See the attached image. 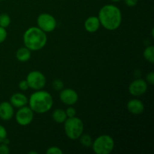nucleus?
Masks as SVG:
<instances>
[{
  "mask_svg": "<svg viewBox=\"0 0 154 154\" xmlns=\"http://www.w3.org/2000/svg\"><path fill=\"white\" fill-rule=\"evenodd\" d=\"M26 81L29 87L35 90H42L46 84V78L45 75L38 71L29 72L26 77Z\"/></svg>",
  "mask_w": 154,
  "mask_h": 154,
  "instance_id": "nucleus-6",
  "label": "nucleus"
},
{
  "mask_svg": "<svg viewBox=\"0 0 154 154\" xmlns=\"http://www.w3.org/2000/svg\"><path fill=\"white\" fill-rule=\"evenodd\" d=\"M34 114L33 111L30 108L23 106L20 108L16 114V120L20 126H28L32 121Z\"/></svg>",
  "mask_w": 154,
  "mask_h": 154,
  "instance_id": "nucleus-8",
  "label": "nucleus"
},
{
  "mask_svg": "<svg viewBox=\"0 0 154 154\" xmlns=\"http://www.w3.org/2000/svg\"><path fill=\"white\" fill-rule=\"evenodd\" d=\"M7 138V131L3 126L0 125V143L2 142Z\"/></svg>",
  "mask_w": 154,
  "mask_h": 154,
  "instance_id": "nucleus-22",
  "label": "nucleus"
},
{
  "mask_svg": "<svg viewBox=\"0 0 154 154\" xmlns=\"http://www.w3.org/2000/svg\"><path fill=\"white\" fill-rule=\"evenodd\" d=\"M10 103L15 108H22L28 103V99L24 94L20 93H14L10 99Z\"/></svg>",
  "mask_w": 154,
  "mask_h": 154,
  "instance_id": "nucleus-13",
  "label": "nucleus"
},
{
  "mask_svg": "<svg viewBox=\"0 0 154 154\" xmlns=\"http://www.w3.org/2000/svg\"><path fill=\"white\" fill-rule=\"evenodd\" d=\"M54 101L48 92L38 90L29 98V108L37 114H45L52 108Z\"/></svg>",
  "mask_w": 154,
  "mask_h": 154,
  "instance_id": "nucleus-3",
  "label": "nucleus"
},
{
  "mask_svg": "<svg viewBox=\"0 0 154 154\" xmlns=\"http://www.w3.org/2000/svg\"><path fill=\"white\" fill-rule=\"evenodd\" d=\"M124 2L129 7H133L138 3V0H124Z\"/></svg>",
  "mask_w": 154,
  "mask_h": 154,
  "instance_id": "nucleus-28",
  "label": "nucleus"
},
{
  "mask_svg": "<svg viewBox=\"0 0 154 154\" xmlns=\"http://www.w3.org/2000/svg\"><path fill=\"white\" fill-rule=\"evenodd\" d=\"M100 22L97 17H90L86 20L84 23L85 29L89 32H95L99 29Z\"/></svg>",
  "mask_w": 154,
  "mask_h": 154,
  "instance_id": "nucleus-14",
  "label": "nucleus"
},
{
  "mask_svg": "<svg viewBox=\"0 0 154 154\" xmlns=\"http://www.w3.org/2000/svg\"><path fill=\"white\" fill-rule=\"evenodd\" d=\"M60 99L62 102L68 105H75L78 99V95L72 89H65L60 94Z\"/></svg>",
  "mask_w": 154,
  "mask_h": 154,
  "instance_id": "nucleus-10",
  "label": "nucleus"
},
{
  "mask_svg": "<svg viewBox=\"0 0 154 154\" xmlns=\"http://www.w3.org/2000/svg\"><path fill=\"white\" fill-rule=\"evenodd\" d=\"M52 117L55 122L58 123H63L67 119V115L64 110L57 109L54 111L52 114Z\"/></svg>",
  "mask_w": 154,
  "mask_h": 154,
  "instance_id": "nucleus-16",
  "label": "nucleus"
},
{
  "mask_svg": "<svg viewBox=\"0 0 154 154\" xmlns=\"http://www.w3.org/2000/svg\"><path fill=\"white\" fill-rule=\"evenodd\" d=\"M47 154H62L63 151L58 147H51L46 151Z\"/></svg>",
  "mask_w": 154,
  "mask_h": 154,
  "instance_id": "nucleus-21",
  "label": "nucleus"
},
{
  "mask_svg": "<svg viewBox=\"0 0 154 154\" xmlns=\"http://www.w3.org/2000/svg\"><path fill=\"white\" fill-rule=\"evenodd\" d=\"M144 57L149 63H154V48L153 46H148L144 51Z\"/></svg>",
  "mask_w": 154,
  "mask_h": 154,
  "instance_id": "nucleus-17",
  "label": "nucleus"
},
{
  "mask_svg": "<svg viewBox=\"0 0 154 154\" xmlns=\"http://www.w3.org/2000/svg\"><path fill=\"white\" fill-rule=\"evenodd\" d=\"M147 81L151 85L154 84V73L153 72H150L147 75Z\"/></svg>",
  "mask_w": 154,
  "mask_h": 154,
  "instance_id": "nucleus-27",
  "label": "nucleus"
},
{
  "mask_svg": "<svg viewBox=\"0 0 154 154\" xmlns=\"http://www.w3.org/2000/svg\"><path fill=\"white\" fill-rule=\"evenodd\" d=\"M11 23V18L8 14L3 13L0 14V26L7 28Z\"/></svg>",
  "mask_w": 154,
  "mask_h": 154,
  "instance_id": "nucleus-18",
  "label": "nucleus"
},
{
  "mask_svg": "<svg viewBox=\"0 0 154 154\" xmlns=\"http://www.w3.org/2000/svg\"><path fill=\"white\" fill-rule=\"evenodd\" d=\"M19 88L21 90H23V91L27 90L29 88L26 80H25V81H21L19 83Z\"/></svg>",
  "mask_w": 154,
  "mask_h": 154,
  "instance_id": "nucleus-26",
  "label": "nucleus"
},
{
  "mask_svg": "<svg viewBox=\"0 0 154 154\" xmlns=\"http://www.w3.org/2000/svg\"><path fill=\"white\" fill-rule=\"evenodd\" d=\"M147 90V84L144 80L137 79L132 81L129 87L130 94L134 96H140L146 93Z\"/></svg>",
  "mask_w": 154,
  "mask_h": 154,
  "instance_id": "nucleus-9",
  "label": "nucleus"
},
{
  "mask_svg": "<svg viewBox=\"0 0 154 154\" xmlns=\"http://www.w3.org/2000/svg\"><path fill=\"white\" fill-rule=\"evenodd\" d=\"M14 116V108L11 104L3 102L0 104V118L2 120H9Z\"/></svg>",
  "mask_w": 154,
  "mask_h": 154,
  "instance_id": "nucleus-11",
  "label": "nucleus"
},
{
  "mask_svg": "<svg viewBox=\"0 0 154 154\" xmlns=\"http://www.w3.org/2000/svg\"><path fill=\"white\" fill-rule=\"evenodd\" d=\"M112 2H120V0H111Z\"/></svg>",
  "mask_w": 154,
  "mask_h": 154,
  "instance_id": "nucleus-31",
  "label": "nucleus"
},
{
  "mask_svg": "<svg viewBox=\"0 0 154 154\" xmlns=\"http://www.w3.org/2000/svg\"><path fill=\"white\" fill-rule=\"evenodd\" d=\"M6 38H7V32H6L5 28L0 26V44L4 42Z\"/></svg>",
  "mask_w": 154,
  "mask_h": 154,
  "instance_id": "nucleus-23",
  "label": "nucleus"
},
{
  "mask_svg": "<svg viewBox=\"0 0 154 154\" xmlns=\"http://www.w3.org/2000/svg\"><path fill=\"white\" fill-rule=\"evenodd\" d=\"M80 140H81V144L84 146V147H89L90 146H92L93 144V140L92 138L90 137V135H87V134H84V135H81L80 136Z\"/></svg>",
  "mask_w": 154,
  "mask_h": 154,
  "instance_id": "nucleus-19",
  "label": "nucleus"
},
{
  "mask_svg": "<svg viewBox=\"0 0 154 154\" xmlns=\"http://www.w3.org/2000/svg\"><path fill=\"white\" fill-rule=\"evenodd\" d=\"M0 1H5V0H0Z\"/></svg>",
  "mask_w": 154,
  "mask_h": 154,
  "instance_id": "nucleus-33",
  "label": "nucleus"
},
{
  "mask_svg": "<svg viewBox=\"0 0 154 154\" xmlns=\"http://www.w3.org/2000/svg\"><path fill=\"white\" fill-rule=\"evenodd\" d=\"M47 40L48 38L45 32L38 27H31L23 35L24 45L30 51L42 49L46 45Z\"/></svg>",
  "mask_w": 154,
  "mask_h": 154,
  "instance_id": "nucleus-2",
  "label": "nucleus"
},
{
  "mask_svg": "<svg viewBox=\"0 0 154 154\" xmlns=\"http://www.w3.org/2000/svg\"><path fill=\"white\" fill-rule=\"evenodd\" d=\"M30 50H29L27 48H20L17 50L16 52V57L19 61L23 62H26L31 57V52Z\"/></svg>",
  "mask_w": 154,
  "mask_h": 154,
  "instance_id": "nucleus-15",
  "label": "nucleus"
},
{
  "mask_svg": "<svg viewBox=\"0 0 154 154\" xmlns=\"http://www.w3.org/2000/svg\"><path fill=\"white\" fill-rule=\"evenodd\" d=\"M2 143H3V144H7V145H8V144H9V143H10V141H9V140L7 138H6L5 139L4 141H3L2 142Z\"/></svg>",
  "mask_w": 154,
  "mask_h": 154,
  "instance_id": "nucleus-29",
  "label": "nucleus"
},
{
  "mask_svg": "<svg viewBox=\"0 0 154 154\" xmlns=\"http://www.w3.org/2000/svg\"><path fill=\"white\" fill-rule=\"evenodd\" d=\"M127 109L131 114L138 115V114H141L144 111V106L142 102L138 99H132L128 102Z\"/></svg>",
  "mask_w": 154,
  "mask_h": 154,
  "instance_id": "nucleus-12",
  "label": "nucleus"
},
{
  "mask_svg": "<svg viewBox=\"0 0 154 154\" xmlns=\"http://www.w3.org/2000/svg\"><path fill=\"white\" fill-rule=\"evenodd\" d=\"M10 153V150L7 144H2L0 145V154H8Z\"/></svg>",
  "mask_w": 154,
  "mask_h": 154,
  "instance_id": "nucleus-25",
  "label": "nucleus"
},
{
  "mask_svg": "<svg viewBox=\"0 0 154 154\" xmlns=\"http://www.w3.org/2000/svg\"><path fill=\"white\" fill-rule=\"evenodd\" d=\"M152 36H153V38L154 37V35H153V29H152Z\"/></svg>",
  "mask_w": 154,
  "mask_h": 154,
  "instance_id": "nucleus-32",
  "label": "nucleus"
},
{
  "mask_svg": "<svg viewBox=\"0 0 154 154\" xmlns=\"http://www.w3.org/2000/svg\"><path fill=\"white\" fill-rule=\"evenodd\" d=\"M98 18L104 28L113 31L117 29L121 24V11L117 6L107 5L100 9Z\"/></svg>",
  "mask_w": 154,
  "mask_h": 154,
  "instance_id": "nucleus-1",
  "label": "nucleus"
},
{
  "mask_svg": "<svg viewBox=\"0 0 154 154\" xmlns=\"http://www.w3.org/2000/svg\"><path fill=\"white\" fill-rule=\"evenodd\" d=\"M29 154H38L37 152H35V151H31V152H29Z\"/></svg>",
  "mask_w": 154,
  "mask_h": 154,
  "instance_id": "nucleus-30",
  "label": "nucleus"
},
{
  "mask_svg": "<svg viewBox=\"0 0 154 154\" xmlns=\"http://www.w3.org/2000/svg\"><path fill=\"white\" fill-rule=\"evenodd\" d=\"M37 23L38 28L45 32H51L55 29L57 26L56 19L49 14H42L38 17Z\"/></svg>",
  "mask_w": 154,
  "mask_h": 154,
  "instance_id": "nucleus-7",
  "label": "nucleus"
},
{
  "mask_svg": "<svg viewBox=\"0 0 154 154\" xmlns=\"http://www.w3.org/2000/svg\"><path fill=\"white\" fill-rule=\"evenodd\" d=\"M66 115H67V117H75V114H76V110L74 108H72V107H69V108H67V110L66 111Z\"/></svg>",
  "mask_w": 154,
  "mask_h": 154,
  "instance_id": "nucleus-24",
  "label": "nucleus"
},
{
  "mask_svg": "<svg viewBox=\"0 0 154 154\" xmlns=\"http://www.w3.org/2000/svg\"><path fill=\"white\" fill-rule=\"evenodd\" d=\"M65 132L68 138L72 140L78 139L84 132V123L80 118L76 117L66 119L64 124Z\"/></svg>",
  "mask_w": 154,
  "mask_h": 154,
  "instance_id": "nucleus-4",
  "label": "nucleus"
},
{
  "mask_svg": "<svg viewBox=\"0 0 154 154\" xmlns=\"http://www.w3.org/2000/svg\"><path fill=\"white\" fill-rule=\"evenodd\" d=\"M52 86L55 90H63L64 84H63V82L60 79H56L53 82Z\"/></svg>",
  "mask_w": 154,
  "mask_h": 154,
  "instance_id": "nucleus-20",
  "label": "nucleus"
},
{
  "mask_svg": "<svg viewBox=\"0 0 154 154\" xmlns=\"http://www.w3.org/2000/svg\"><path fill=\"white\" fill-rule=\"evenodd\" d=\"M93 150L96 154H109L114 147V139L108 135L98 137L93 142Z\"/></svg>",
  "mask_w": 154,
  "mask_h": 154,
  "instance_id": "nucleus-5",
  "label": "nucleus"
}]
</instances>
